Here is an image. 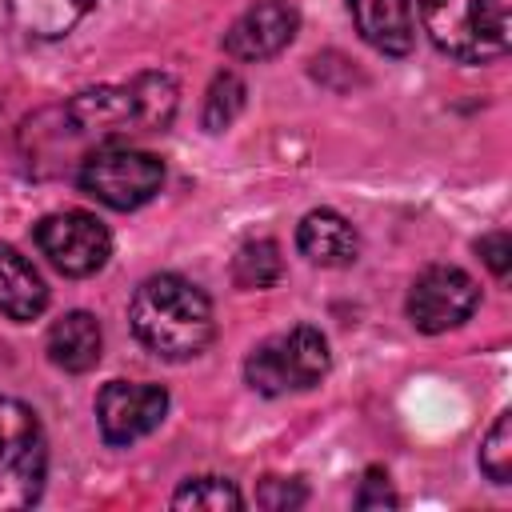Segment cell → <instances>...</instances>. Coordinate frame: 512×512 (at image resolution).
Returning <instances> with one entry per match:
<instances>
[{
	"mask_svg": "<svg viewBox=\"0 0 512 512\" xmlns=\"http://www.w3.org/2000/svg\"><path fill=\"white\" fill-rule=\"evenodd\" d=\"M176 112V80L164 72H140L128 84H104L72 96L68 104L52 108L48 116L56 124L28 120L24 140H32V164L40 168L44 160L64 164H84L88 152L104 144H120L132 132H160L172 124Z\"/></svg>",
	"mask_w": 512,
	"mask_h": 512,
	"instance_id": "obj_1",
	"label": "cell"
},
{
	"mask_svg": "<svg viewBox=\"0 0 512 512\" xmlns=\"http://www.w3.org/2000/svg\"><path fill=\"white\" fill-rule=\"evenodd\" d=\"M128 320H132L136 340L164 360L200 356L216 332L212 300L192 280H184L176 272L148 276L132 296Z\"/></svg>",
	"mask_w": 512,
	"mask_h": 512,
	"instance_id": "obj_2",
	"label": "cell"
},
{
	"mask_svg": "<svg viewBox=\"0 0 512 512\" xmlns=\"http://www.w3.org/2000/svg\"><path fill=\"white\" fill-rule=\"evenodd\" d=\"M424 32L460 64H488L508 48L504 0H420Z\"/></svg>",
	"mask_w": 512,
	"mask_h": 512,
	"instance_id": "obj_3",
	"label": "cell"
},
{
	"mask_svg": "<svg viewBox=\"0 0 512 512\" xmlns=\"http://www.w3.org/2000/svg\"><path fill=\"white\" fill-rule=\"evenodd\" d=\"M48 444L36 412L12 396H0V512L32 508L44 492Z\"/></svg>",
	"mask_w": 512,
	"mask_h": 512,
	"instance_id": "obj_4",
	"label": "cell"
},
{
	"mask_svg": "<svg viewBox=\"0 0 512 512\" xmlns=\"http://www.w3.org/2000/svg\"><path fill=\"white\" fill-rule=\"evenodd\" d=\"M328 364L332 356L320 328L296 324L252 348V356L244 360V380L264 396H284V392H304L320 384Z\"/></svg>",
	"mask_w": 512,
	"mask_h": 512,
	"instance_id": "obj_5",
	"label": "cell"
},
{
	"mask_svg": "<svg viewBox=\"0 0 512 512\" xmlns=\"http://www.w3.org/2000/svg\"><path fill=\"white\" fill-rule=\"evenodd\" d=\"M76 180L100 204H108L116 212H128V208L148 204L160 192L164 164L152 152L124 148V144H104V148H96V152L84 156Z\"/></svg>",
	"mask_w": 512,
	"mask_h": 512,
	"instance_id": "obj_6",
	"label": "cell"
},
{
	"mask_svg": "<svg viewBox=\"0 0 512 512\" xmlns=\"http://www.w3.org/2000/svg\"><path fill=\"white\" fill-rule=\"evenodd\" d=\"M36 244L64 276H92L112 256L108 228L88 212H52L36 224Z\"/></svg>",
	"mask_w": 512,
	"mask_h": 512,
	"instance_id": "obj_7",
	"label": "cell"
},
{
	"mask_svg": "<svg viewBox=\"0 0 512 512\" xmlns=\"http://www.w3.org/2000/svg\"><path fill=\"white\" fill-rule=\"evenodd\" d=\"M480 304V288L464 268L432 264L416 276L408 292V320L420 332H448L464 324Z\"/></svg>",
	"mask_w": 512,
	"mask_h": 512,
	"instance_id": "obj_8",
	"label": "cell"
},
{
	"mask_svg": "<svg viewBox=\"0 0 512 512\" xmlns=\"http://www.w3.org/2000/svg\"><path fill=\"white\" fill-rule=\"evenodd\" d=\"M168 412V392L160 384L140 380H112L96 392V424L100 436L116 448L136 444L140 436L156 432Z\"/></svg>",
	"mask_w": 512,
	"mask_h": 512,
	"instance_id": "obj_9",
	"label": "cell"
},
{
	"mask_svg": "<svg viewBox=\"0 0 512 512\" xmlns=\"http://www.w3.org/2000/svg\"><path fill=\"white\" fill-rule=\"evenodd\" d=\"M300 28V12L288 0H256L224 32V52L236 60H272L280 56Z\"/></svg>",
	"mask_w": 512,
	"mask_h": 512,
	"instance_id": "obj_10",
	"label": "cell"
},
{
	"mask_svg": "<svg viewBox=\"0 0 512 512\" xmlns=\"http://www.w3.org/2000/svg\"><path fill=\"white\" fill-rule=\"evenodd\" d=\"M356 32L384 56H408L416 44L412 0H348Z\"/></svg>",
	"mask_w": 512,
	"mask_h": 512,
	"instance_id": "obj_11",
	"label": "cell"
},
{
	"mask_svg": "<svg viewBox=\"0 0 512 512\" xmlns=\"http://www.w3.org/2000/svg\"><path fill=\"white\" fill-rule=\"evenodd\" d=\"M296 248L304 252V260H312V264H320V268H344V264L356 260L360 236H356V228H352L340 212L316 208V212H308V216L300 220V228H296Z\"/></svg>",
	"mask_w": 512,
	"mask_h": 512,
	"instance_id": "obj_12",
	"label": "cell"
},
{
	"mask_svg": "<svg viewBox=\"0 0 512 512\" xmlns=\"http://www.w3.org/2000/svg\"><path fill=\"white\" fill-rule=\"evenodd\" d=\"M48 360L64 372H88L100 364V348H104V332L96 324L92 312H64L52 328H48Z\"/></svg>",
	"mask_w": 512,
	"mask_h": 512,
	"instance_id": "obj_13",
	"label": "cell"
},
{
	"mask_svg": "<svg viewBox=\"0 0 512 512\" xmlns=\"http://www.w3.org/2000/svg\"><path fill=\"white\" fill-rule=\"evenodd\" d=\"M48 308V284L12 244H0V312L8 320H36Z\"/></svg>",
	"mask_w": 512,
	"mask_h": 512,
	"instance_id": "obj_14",
	"label": "cell"
},
{
	"mask_svg": "<svg viewBox=\"0 0 512 512\" xmlns=\"http://www.w3.org/2000/svg\"><path fill=\"white\" fill-rule=\"evenodd\" d=\"M92 8H96V0H8L12 24L32 40L68 36Z\"/></svg>",
	"mask_w": 512,
	"mask_h": 512,
	"instance_id": "obj_15",
	"label": "cell"
},
{
	"mask_svg": "<svg viewBox=\"0 0 512 512\" xmlns=\"http://www.w3.org/2000/svg\"><path fill=\"white\" fill-rule=\"evenodd\" d=\"M280 272H284V260H280L276 240H248L232 260V280H236V288H248V292L272 288L280 280Z\"/></svg>",
	"mask_w": 512,
	"mask_h": 512,
	"instance_id": "obj_16",
	"label": "cell"
},
{
	"mask_svg": "<svg viewBox=\"0 0 512 512\" xmlns=\"http://www.w3.org/2000/svg\"><path fill=\"white\" fill-rule=\"evenodd\" d=\"M244 500L236 492L232 480L224 476H196V480H184L176 492H172V508H204V512H236Z\"/></svg>",
	"mask_w": 512,
	"mask_h": 512,
	"instance_id": "obj_17",
	"label": "cell"
},
{
	"mask_svg": "<svg viewBox=\"0 0 512 512\" xmlns=\"http://www.w3.org/2000/svg\"><path fill=\"white\" fill-rule=\"evenodd\" d=\"M244 96H248L244 80H240L236 72H220V76L208 84V92H204V112H200L204 128H208V132H224V128L240 116Z\"/></svg>",
	"mask_w": 512,
	"mask_h": 512,
	"instance_id": "obj_18",
	"label": "cell"
},
{
	"mask_svg": "<svg viewBox=\"0 0 512 512\" xmlns=\"http://www.w3.org/2000/svg\"><path fill=\"white\" fill-rule=\"evenodd\" d=\"M480 468L492 484L512 480V412H500L496 424L488 428V436L480 444Z\"/></svg>",
	"mask_w": 512,
	"mask_h": 512,
	"instance_id": "obj_19",
	"label": "cell"
},
{
	"mask_svg": "<svg viewBox=\"0 0 512 512\" xmlns=\"http://www.w3.org/2000/svg\"><path fill=\"white\" fill-rule=\"evenodd\" d=\"M308 500V488L300 480H280V476H264L260 488H256V504L260 508H272V512H284V508H300Z\"/></svg>",
	"mask_w": 512,
	"mask_h": 512,
	"instance_id": "obj_20",
	"label": "cell"
},
{
	"mask_svg": "<svg viewBox=\"0 0 512 512\" xmlns=\"http://www.w3.org/2000/svg\"><path fill=\"white\" fill-rule=\"evenodd\" d=\"M356 504H360V508H396V492H392L384 468H368V472H364V484H360V492H356Z\"/></svg>",
	"mask_w": 512,
	"mask_h": 512,
	"instance_id": "obj_21",
	"label": "cell"
},
{
	"mask_svg": "<svg viewBox=\"0 0 512 512\" xmlns=\"http://www.w3.org/2000/svg\"><path fill=\"white\" fill-rule=\"evenodd\" d=\"M476 252L484 256V264H488L500 280L512 272V240H508V232H488V236H480Z\"/></svg>",
	"mask_w": 512,
	"mask_h": 512,
	"instance_id": "obj_22",
	"label": "cell"
}]
</instances>
